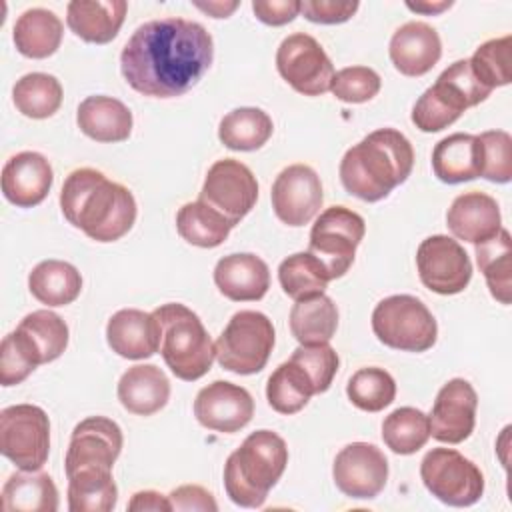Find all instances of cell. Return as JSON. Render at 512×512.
Masks as SVG:
<instances>
[{
	"label": "cell",
	"mask_w": 512,
	"mask_h": 512,
	"mask_svg": "<svg viewBox=\"0 0 512 512\" xmlns=\"http://www.w3.org/2000/svg\"><path fill=\"white\" fill-rule=\"evenodd\" d=\"M210 32L186 18H158L138 26L120 54V72L130 88L150 98L188 92L210 68Z\"/></svg>",
	"instance_id": "1"
},
{
	"label": "cell",
	"mask_w": 512,
	"mask_h": 512,
	"mask_svg": "<svg viewBox=\"0 0 512 512\" xmlns=\"http://www.w3.org/2000/svg\"><path fill=\"white\" fill-rule=\"evenodd\" d=\"M64 218L96 242H116L136 222L134 194L96 168L72 170L60 190Z\"/></svg>",
	"instance_id": "2"
},
{
	"label": "cell",
	"mask_w": 512,
	"mask_h": 512,
	"mask_svg": "<svg viewBox=\"0 0 512 512\" xmlns=\"http://www.w3.org/2000/svg\"><path fill=\"white\" fill-rule=\"evenodd\" d=\"M412 166L410 140L394 128H378L344 152L340 182L348 194L364 202H378L406 182Z\"/></svg>",
	"instance_id": "3"
},
{
	"label": "cell",
	"mask_w": 512,
	"mask_h": 512,
	"mask_svg": "<svg viewBox=\"0 0 512 512\" xmlns=\"http://www.w3.org/2000/svg\"><path fill=\"white\" fill-rule=\"evenodd\" d=\"M288 464V446L272 430H256L228 456L224 488L242 508H260L282 478Z\"/></svg>",
	"instance_id": "4"
},
{
	"label": "cell",
	"mask_w": 512,
	"mask_h": 512,
	"mask_svg": "<svg viewBox=\"0 0 512 512\" xmlns=\"http://www.w3.org/2000/svg\"><path fill=\"white\" fill-rule=\"evenodd\" d=\"M152 314L162 328L160 354L170 372L184 382L202 378L216 360V348L198 314L180 302L162 304Z\"/></svg>",
	"instance_id": "5"
},
{
	"label": "cell",
	"mask_w": 512,
	"mask_h": 512,
	"mask_svg": "<svg viewBox=\"0 0 512 512\" xmlns=\"http://www.w3.org/2000/svg\"><path fill=\"white\" fill-rule=\"evenodd\" d=\"M490 92L476 80L468 60H456L416 100L412 124L420 132H440L454 124L466 108L484 102Z\"/></svg>",
	"instance_id": "6"
},
{
	"label": "cell",
	"mask_w": 512,
	"mask_h": 512,
	"mask_svg": "<svg viewBox=\"0 0 512 512\" xmlns=\"http://www.w3.org/2000/svg\"><path fill=\"white\" fill-rule=\"evenodd\" d=\"M376 338L394 350L426 352L436 344L438 324L428 306L410 294L380 300L372 312Z\"/></svg>",
	"instance_id": "7"
},
{
	"label": "cell",
	"mask_w": 512,
	"mask_h": 512,
	"mask_svg": "<svg viewBox=\"0 0 512 512\" xmlns=\"http://www.w3.org/2000/svg\"><path fill=\"white\" fill-rule=\"evenodd\" d=\"M276 334L272 320L256 310L236 312L214 342L216 360L234 374L260 372L274 348Z\"/></svg>",
	"instance_id": "8"
},
{
	"label": "cell",
	"mask_w": 512,
	"mask_h": 512,
	"mask_svg": "<svg viewBox=\"0 0 512 512\" xmlns=\"http://www.w3.org/2000/svg\"><path fill=\"white\" fill-rule=\"evenodd\" d=\"M426 490L442 504L464 508L484 494L482 470L454 448H432L420 462Z\"/></svg>",
	"instance_id": "9"
},
{
	"label": "cell",
	"mask_w": 512,
	"mask_h": 512,
	"mask_svg": "<svg viewBox=\"0 0 512 512\" xmlns=\"http://www.w3.org/2000/svg\"><path fill=\"white\" fill-rule=\"evenodd\" d=\"M0 450L20 470H40L50 454V420L34 404H14L0 412Z\"/></svg>",
	"instance_id": "10"
},
{
	"label": "cell",
	"mask_w": 512,
	"mask_h": 512,
	"mask_svg": "<svg viewBox=\"0 0 512 512\" xmlns=\"http://www.w3.org/2000/svg\"><path fill=\"white\" fill-rule=\"evenodd\" d=\"M364 234L366 224L358 212L346 206H330L320 212L310 230L308 252L322 260L330 280H334L350 270Z\"/></svg>",
	"instance_id": "11"
},
{
	"label": "cell",
	"mask_w": 512,
	"mask_h": 512,
	"mask_svg": "<svg viewBox=\"0 0 512 512\" xmlns=\"http://www.w3.org/2000/svg\"><path fill=\"white\" fill-rule=\"evenodd\" d=\"M276 68L280 76L304 96H320L330 90L334 64L322 44L304 32L286 36L276 50Z\"/></svg>",
	"instance_id": "12"
},
{
	"label": "cell",
	"mask_w": 512,
	"mask_h": 512,
	"mask_svg": "<svg viewBox=\"0 0 512 512\" xmlns=\"http://www.w3.org/2000/svg\"><path fill=\"white\" fill-rule=\"evenodd\" d=\"M198 200L218 210L236 226L258 200L256 176L240 160H216L206 172Z\"/></svg>",
	"instance_id": "13"
},
{
	"label": "cell",
	"mask_w": 512,
	"mask_h": 512,
	"mask_svg": "<svg viewBox=\"0 0 512 512\" xmlns=\"http://www.w3.org/2000/svg\"><path fill=\"white\" fill-rule=\"evenodd\" d=\"M420 282L442 296L462 292L472 278V262L458 240L434 234L420 242L416 250Z\"/></svg>",
	"instance_id": "14"
},
{
	"label": "cell",
	"mask_w": 512,
	"mask_h": 512,
	"mask_svg": "<svg viewBox=\"0 0 512 512\" xmlns=\"http://www.w3.org/2000/svg\"><path fill=\"white\" fill-rule=\"evenodd\" d=\"M336 488L354 500L376 498L388 480V460L384 452L368 442L344 446L332 464Z\"/></svg>",
	"instance_id": "15"
},
{
	"label": "cell",
	"mask_w": 512,
	"mask_h": 512,
	"mask_svg": "<svg viewBox=\"0 0 512 512\" xmlns=\"http://www.w3.org/2000/svg\"><path fill=\"white\" fill-rule=\"evenodd\" d=\"M270 200L280 222L304 226L320 212L324 202L320 176L306 164H290L276 176Z\"/></svg>",
	"instance_id": "16"
},
{
	"label": "cell",
	"mask_w": 512,
	"mask_h": 512,
	"mask_svg": "<svg viewBox=\"0 0 512 512\" xmlns=\"http://www.w3.org/2000/svg\"><path fill=\"white\" fill-rule=\"evenodd\" d=\"M124 436L120 426L106 416H88L72 430L64 458L66 474L82 468L112 470L122 452Z\"/></svg>",
	"instance_id": "17"
},
{
	"label": "cell",
	"mask_w": 512,
	"mask_h": 512,
	"mask_svg": "<svg viewBox=\"0 0 512 512\" xmlns=\"http://www.w3.org/2000/svg\"><path fill=\"white\" fill-rule=\"evenodd\" d=\"M194 416L208 430L234 434L252 420L254 400L246 388L228 380H214L196 394Z\"/></svg>",
	"instance_id": "18"
},
{
	"label": "cell",
	"mask_w": 512,
	"mask_h": 512,
	"mask_svg": "<svg viewBox=\"0 0 512 512\" xmlns=\"http://www.w3.org/2000/svg\"><path fill=\"white\" fill-rule=\"evenodd\" d=\"M478 396L472 384L464 378L448 380L436 394L432 404L430 436L444 444L464 442L476 424Z\"/></svg>",
	"instance_id": "19"
},
{
	"label": "cell",
	"mask_w": 512,
	"mask_h": 512,
	"mask_svg": "<svg viewBox=\"0 0 512 512\" xmlns=\"http://www.w3.org/2000/svg\"><path fill=\"white\" fill-rule=\"evenodd\" d=\"M52 182V166L40 152H18L2 168V194L18 208L38 206L48 196Z\"/></svg>",
	"instance_id": "20"
},
{
	"label": "cell",
	"mask_w": 512,
	"mask_h": 512,
	"mask_svg": "<svg viewBox=\"0 0 512 512\" xmlns=\"http://www.w3.org/2000/svg\"><path fill=\"white\" fill-rule=\"evenodd\" d=\"M162 328L152 312L122 308L106 324V342L122 358L144 360L160 350Z\"/></svg>",
	"instance_id": "21"
},
{
	"label": "cell",
	"mask_w": 512,
	"mask_h": 512,
	"mask_svg": "<svg viewBox=\"0 0 512 512\" xmlns=\"http://www.w3.org/2000/svg\"><path fill=\"white\" fill-rule=\"evenodd\" d=\"M394 68L404 76H424L442 56L438 32L420 20H410L396 28L388 46Z\"/></svg>",
	"instance_id": "22"
},
{
	"label": "cell",
	"mask_w": 512,
	"mask_h": 512,
	"mask_svg": "<svg viewBox=\"0 0 512 512\" xmlns=\"http://www.w3.org/2000/svg\"><path fill=\"white\" fill-rule=\"evenodd\" d=\"M446 226L454 238L482 244L496 236L502 228L498 202L486 192H464L454 198L446 212Z\"/></svg>",
	"instance_id": "23"
},
{
	"label": "cell",
	"mask_w": 512,
	"mask_h": 512,
	"mask_svg": "<svg viewBox=\"0 0 512 512\" xmlns=\"http://www.w3.org/2000/svg\"><path fill=\"white\" fill-rule=\"evenodd\" d=\"M214 284L228 300L254 302L266 296L270 288V270L256 254H228L214 266Z\"/></svg>",
	"instance_id": "24"
},
{
	"label": "cell",
	"mask_w": 512,
	"mask_h": 512,
	"mask_svg": "<svg viewBox=\"0 0 512 512\" xmlns=\"http://www.w3.org/2000/svg\"><path fill=\"white\" fill-rule=\"evenodd\" d=\"M10 334L36 366L60 358L68 346V326L52 310H34L26 314Z\"/></svg>",
	"instance_id": "25"
},
{
	"label": "cell",
	"mask_w": 512,
	"mask_h": 512,
	"mask_svg": "<svg viewBox=\"0 0 512 512\" xmlns=\"http://www.w3.org/2000/svg\"><path fill=\"white\" fill-rule=\"evenodd\" d=\"M126 10L124 0H72L66 6V24L88 44H108L118 36Z\"/></svg>",
	"instance_id": "26"
},
{
	"label": "cell",
	"mask_w": 512,
	"mask_h": 512,
	"mask_svg": "<svg viewBox=\"0 0 512 512\" xmlns=\"http://www.w3.org/2000/svg\"><path fill=\"white\" fill-rule=\"evenodd\" d=\"M116 392L124 410L136 416H152L168 404L170 380L154 364H136L120 376Z\"/></svg>",
	"instance_id": "27"
},
{
	"label": "cell",
	"mask_w": 512,
	"mask_h": 512,
	"mask_svg": "<svg viewBox=\"0 0 512 512\" xmlns=\"http://www.w3.org/2000/svg\"><path fill=\"white\" fill-rule=\"evenodd\" d=\"M76 124L96 142H124L132 134L130 108L112 96H88L78 104Z\"/></svg>",
	"instance_id": "28"
},
{
	"label": "cell",
	"mask_w": 512,
	"mask_h": 512,
	"mask_svg": "<svg viewBox=\"0 0 512 512\" xmlns=\"http://www.w3.org/2000/svg\"><path fill=\"white\" fill-rule=\"evenodd\" d=\"M432 170L444 184H460L478 178L482 172L478 136L456 132L442 138L432 150Z\"/></svg>",
	"instance_id": "29"
},
{
	"label": "cell",
	"mask_w": 512,
	"mask_h": 512,
	"mask_svg": "<svg viewBox=\"0 0 512 512\" xmlns=\"http://www.w3.org/2000/svg\"><path fill=\"white\" fill-rule=\"evenodd\" d=\"M62 34V20L46 8H30L22 12L12 30L16 50L34 60L52 56L60 48Z\"/></svg>",
	"instance_id": "30"
},
{
	"label": "cell",
	"mask_w": 512,
	"mask_h": 512,
	"mask_svg": "<svg viewBox=\"0 0 512 512\" xmlns=\"http://www.w3.org/2000/svg\"><path fill=\"white\" fill-rule=\"evenodd\" d=\"M2 508L6 512H54L58 510V488L46 472H14L2 486Z\"/></svg>",
	"instance_id": "31"
},
{
	"label": "cell",
	"mask_w": 512,
	"mask_h": 512,
	"mask_svg": "<svg viewBox=\"0 0 512 512\" xmlns=\"http://www.w3.org/2000/svg\"><path fill=\"white\" fill-rule=\"evenodd\" d=\"M30 294L48 308L72 304L82 292V276L64 260H42L28 276Z\"/></svg>",
	"instance_id": "32"
},
{
	"label": "cell",
	"mask_w": 512,
	"mask_h": 512,
	"mask_svg": "<svg viewBox=\"0 0 512 512\" xmlns=\"http://www.w3.org/2000/svg\"><path fill=\"white\" fill-rule=\"evenodd\" d=\"M336 328L338 308L330 296L316 294L294 302L290 310V332L300 344H326L334 338Z\"/></svg>",
	"instance_id": "33"
},
{
	"label": "cell",
	"mask_w": 512,
	"mask_h": 512,
	"mask_svg": "<svg viewBox=\"0 0 512 512\" xmlns=\"http://www.w3.org/2000/svg\"><path fill=\"white\" fill-rule=\"evenodd\" d=\"M68 478V510L70 512H110L118 502V486L112 470L82 468Z\"/></svg>",
	"instance_id": "34"
},
{
	"label": "cell",
	"mask_w": 512,
	"mask_h": 512,
	"mask_svg": "<svg viewBox=\"0 0 512 512\" xmlns=\"http://www.w3.org/2000/svg\"><path fill=\"white\" fill-rule=\"evenodd\" d=\"M274 132L272 118L254 106H242L230 110L218 126L220 142L238 152H252L262 148Z\"/></svg>",
	"instance_id": "35"
},
{
	"label": "cell",
	"mask_w": 512,
	"mask_h": 512,
	"mask_svg": "<svg viewBox=\"0 0 512 512\" xmlns=\"http://www.w3.org/2000/svg\"><path fill=\"white\" fill-rule=\"evenodd\" d=\"M476 262L494 300L510 304L512 298V236L500 228L490 240L476 244Z\"/></svg>",
	"instance_id": "36"
},
{
	"label": "cell",
	"mask_w": 512,
	"mask_h": 512,
	"mask_svg": "<svg viewBox=\"0 0 512 512\" xmlns=\"http://www.w3.org/2000/svg\"><path fill=\"white\" fill-rule=\"evenodd\" d=\"M232 222L226 220L218 210L208 206L202 200L186 202L176 212V230L192 246L198 248H216L220 246L230 230Z\"/></svg>",
	"instance_id": "37"
},
{
	"label": "cell",
	"mask_w": 512,
	"mask_h": 512,
	"mask_svg": "<svg viewBox=\"0 0 512 512\" xmlns=\"http://www.w3.org/2000/svg\"><path fill=\"white\" fill-rule=\"evenodd\" d=\"M314 394L316 390L310 376L298 362L290 358L270 374L266 384L268 404L272 410L286 416L300 412Z\"/></svg>",
	"instance_id": "38"
},
{
	"label": "cell",
	"mask_w": 512,
	"mask_h": 512,
	"mask_svg": "<svg viewBox=\"0 0 512 512\" xmlns=\"http://www.w3.org/2000/svg\"><path fill=\"white\" fill-rule=\"evenodd\" d=\"M62 84L56 76L46 72H30L16 80L12 88V100L20 114L44 120L58 112L62 106Z\"/></svg>",
	"instance_id": "39"
},
{
	"label": "cell",
	"mask_w": 512,
	"mask_h": 512,
	"mask_svg": "<svg viewBox=\"0 0 512 512\" xmlns=\"http://www.w3.org/2000/svg\"><path fill=\"white\" fill-rule=\"evenodd\" d=\"M278 280L282 290L296 302L316 294H324L330 276L322 260H318L314 254L296 252L280 262Z\"/></svg>",
	"instance_id": "40"
},
{
	"label": "cell",
	"mask_w": 512,
	"mask_h": 512,
	"mask_svg": "<svg viewBox=\"0 0 512 512\" xmlns=\"http://www.w3.org/2000/svg\"><path fill=\"white\" fill-rule=\"evenodd\" d=\"M430 438L428 416L412 406L392 410L382 422V440L394 454H414Z\"/></svg>",
	"instance_id": "41"
},
{
	"label": "cell",
	"mask_w": 512,
	"mask_h": 512,
	"mask_svg": "<svg viewBox=\"0 0 512 512\" xmlns=\"http://www.w3.org/2000/svg\"><path fill=\"white\" fill-rule=\"evenodd\" d=\"M348 400L364 412H380L396 398V382L384 368L368 366L356 370L346 384Z\"/></svg>",
	"instance_id": "42"
},
{
	"label": "cell",
	"mask_w": 512,
	"mask_h": 512,
	"mask_svg": "<svg viewBox=\"0 0 512 512\" xmlns=\"http://www.w3.org/2000/svg\"><path fill=\"white\" fill-rule=\"evenodd\" d=\"M510 46H512L510 34H506L502 38H492V40H486L484 44H480L474 50L472 58L468 60L472 74L488 90L510 84V80H512Z\"/></svg>",
	"instance_id": "43"
},
{
	"label": "cell",
	"mask_w": 512,
	"mask_h": 512,
	"mask_svg": "<svg viewBox=\"0 0 512 512\" xmlns=\"http://www.w3.org/2000/svg\"><path fill=\"white\" fill-rule=\"evenodd\" d=\"M482 148V172L480 176L506 184L512 180V136L504 130H486L478 134Z\"/></svg>",
	"instance_id": "44"
},
{
	"label": "cell",
	"mask_w": 512,
	"mask_h": 512,
	"mask_svg": "<svg viewBox=\"0 0 512 512\" xmlns=\"http://www.w3.org/2000/svg\"><path fill=\"white\" fill-rule=\"evenodd\" d=\"M382 80L376 70L368 66H348L334 72L330 92L346 104H362L380 92Z\"/></svg>",
	"instance_id": "45"
},
{
	"label": "cell",
	"mask_w": 512,
	"mask_h": 512,
	"mask_svg": "<svg viewBox=\"0 0 512 512\" xmlns=\"http://www.w3.org/2000/svg\"><path fill=\"white\" fill-rule=\"evenodd\" d=\"M290 360L298 362L306 374L310 376L312 384H314V390L316 394H322L330 388L336 372H338V364H340V358H338V352L326 342V344H300Z\"/></svg>",
	"instance_id": "46"
},
{
	"label": "cell",
	"mask_w": 512,
	"mask_h": 512,
	"mask_svg": "<svg viewBox=\"0 0 512 512\" xmlns=\"http://www.w3.org/2000/svg\"><path fill=\"white\" fill-rule=\"evenodd\" d=\"M34 370L36 364H32L30 358L20 350L12 334H6L0 346V384L16 386L24 382Z\"/></svg>",
	"instance_id": "47"
},
{
	"label": "cell",
	"mask_w": 512,
	"mask_h": 512,
	"mask_svg": "<svg viewBox=\"0 0 512 512\" xmlns=\"http://www.w3.org/2000/svg\"><path fill=\"white\" fill-rule=\"evenodd\" d=\"M360 4L356 0H304L300 2V14L316 24H342L350 20Z\"/></svg>",
	"instance_id": "48"
},
{
	"label": "cell",
	"mask_w": 512,
	"mask_h": 512,
	"mask_svg": "<svg viewBox=\"0 0 512 512\" xmlns=\"http://www.w3.org/2000/svg\"><path fill=\"white\" fill-rule=\"evenodd\" d=\"M168 500H170V506L172 510L176 512H216L218 510V504L212 496V492H208L206 488L198 486V484H184V486H178L174 488L170 494H168Z\"/></svg>",
	"instance_id": "49"
},
{
	"label": "cell",
	"mask_w": 512,
	"mask_h": 512,
	"mask_svg": "<svg viewBox=\"0 0 512 512\" xmlns=\"http://www.w3.org/2000/svg\"><path fill=\"white\" fill-rule=\"evenodd\" d=\"M252 12L268 26H284L300 14V0H254Z\"/></svg>",
	"instance_id": "50"
},
{
	"label": "cell",
	"mask_w": 512,
	"mask_h": 512,
	"mask_svg": "<svg viewBox=\"0 0 512 512\" xmlns=\"http://www.w3.org/2000/svg\"><path fill=\"white\" fill-rule=\"evenodd\" d=\"M130 512H170V500L168 496L156 492V490H140L132 494L128 502Z\"/></svg>",
	"instance_id": "51"
},
{
	"label": "cell",
	"mask_w": 512,
	"mask_h": 512,
	"mask_svg": "<svg viewBox=\"0 0 512 512\" xmlns=\"http://www.w3.org/2000/svg\"><path fill=\"white\" fill-rule=\"evenodd\" d=\"M194 6L202 12H206L212 18H228L240 4L238 2H220V0H210V2H194Z\"/></svg>",
	"instance_id": "52"
},
{
	"label": "cell",
	"mask_w": 512,
	"mask_h": 512,
	"mask_svg": "<svg viewBox=\"0 0 512 512\" xmlns=\"http://www.w3.org/2000/svg\"><path fill=\"white\" fill-rule=\"evenodd\" d=\"M454 2L452 0H420V2H406V8L418 14H440L448 10Z\"/></svg>",
	"instance_id": "53"
}]
</instances>
